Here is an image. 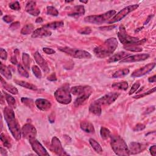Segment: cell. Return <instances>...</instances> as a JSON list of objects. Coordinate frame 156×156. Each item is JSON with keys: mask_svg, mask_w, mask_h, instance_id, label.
Listing matches in <instances>:
<instances>
[{"mask_svg": "<svg viewBox=\"0 0 156 156\" xmlns=\"http://www.w3.org/2000/svg\"><path fill=\"white\" fill-rule=\"evenodd\" d=\"M81 128L84 132L89 134H93L95 131L93 125L88 121H82L81 123Z\"/></svg>", "mask_w": 156, "mask_h": 156, "instance_id": "obj_23", "label": "cell"}, {"mask_svg": "<svg viewBox=\"0 0 156 156\" xmlns=\"http://www.w3.org/2000/svg\"><path fill=\"white\" fill-rule=\"evenodd\" d=\"M0 72H1V74L4 76L6 79H11L12 78V74L9 68L6 65H3V64L2 62L1 67H0Z\"/></svg>", "mask_w": 156, "mask_h": 156, "instance_id": "obj_27", "label": "cell"}, {"mask_svg": "<svg viewBox=\"0 0 156 156\" xmlns=\"http://www.w3.org/2000/svg\"><path fill=\"white\" fill-rule=\"evenodd\" d=\"M80 2H81V3H88L87 1V2H82V1H81Z\"/></svg>", "mask_w": 156, "mask_h": 156, "instance_id": "obj_59", "label": "cell"}, {"mask_svg": "<svg viewBox=\"0 0 156 156\" xmlns=\"http://www.w3.org/2000/svg\"><path fill=\"white\" fill-rule=\"evenodd\" d=\"M4 116L13 137L17 140H20L22 137V130L20 129V124L15 118V114L12 108L11 107L5 108L4 111Z\"/></svg>", "mask_w": 156, "mask_h": 156, "instance_id": "obj_1", "label": "cell"}, {"mask_svg": "<svg viewBox=\"0 0 156 156\" xmlns=\"http://www.w3.org/2000/svg\"><path fill=\"white\" fill-rule=\"evenodd\" d=\"M1 140L3 142V143L5 146L8 147V148H10L11 146V143L9 141V140L3 133L1 134Z\"/></svg>", "mask_w": 156, "mask_h": 156, "instance_id": "obj_41", "label": "cell"}, {"mask_svg": "<svg viewBox=\"0 0 156 156\" xmlns=\"http://www.w3.org/2000/svg\"><path fill=\"white\" fill-rule=\"evenodd\" d=\"M90 144H91V147L93 148V149L98 153H101L102 152V149L101 146V145L94 139L90 138L89 140Z\"/></svg>", "mask_w": 156, "mask_h": 156, "instance_id": "obj_31", "label": "cell"}, {"mask_svg": "<svg viewBox=\"0 0 156 156\" xmlns=\"http://www.w3.org/2000/svg\"><path fill=\"white\" fill-rule=\"evenodd\" d=\"M156 78V76H155V75H154L153 76L149 78L148 79L149 82H155V81H156V78Z\"/></svg>", "mask_w": 156, "mask_h": 156, "instance_id": "obj_56", "label": "cell"}, {"mask_svg": "<svg viewBox=\"0 0 156 156\" xmlns=\"http://www.w3.org/2000/svg\"><path fill=\"white\" fill-rule=\"evenodd\" d=\"M15 82L21 86V87H25V88H26L28 89H30V90H37V87L32 84H30L29 82H25V81H18V80H15Z\"/></svg>", "mask_w": 156, "mask_h": 156, "instance_id": "obj_28", "label": "cell"}, {"mask_svg": "<svg viewBox=\"0 0 156 156\" xmlns=\"http://www.w3.org/2000/svg\"><path fill=\"white\" fill-rule=\"evenodd\" d=\"M124 48L126 50L134 51V52H140L142 51V48H138L137 46H124Z\"/></svg>", "mask_w": 156, "mask_h": 156, "instance_id": "obj_43", "label": "cell"}, {"mask_svg": "<svg viewBox=\"0 0 156 156\" xmlns=\"http://www.w3.org/2000/svg\"><path fill=\"white\" fill-rule=\"evenodd\" d=\"M3 20H4L5 22H6V23H11V22L14 20L13 17H11V16H10V15H6V16H5V17L3 18Z\"/></svg>", "mask_w": 156, "mask_h": 156, "instance_id": "obj_50", "label": "cell"}, {"mask_svg": "<svg viewBox=\"0 0 156 156\" xmlns=\"http://www.w3.org/2000/svg\"><path fill=\"white\" fill-rule=\"evenodd\" d=\"M9 8L14 11H19L20 9V6L18 2H14L10 3Z\"/></svg>", "mask_w": 156, "mask_h": 156, "instance_id": "obj_44", "label": "cell"}, {"mask_svg": "<svg viewBox=\"0 0 156 156\" xmlns=\"http://www.w3.org/2000/svg\"><path fill=\"white\" fill-rule=\"evenodd\" d=\"M149 151H150L151 155L153 156H155L156 155V146L154 145V146H151L149 149Z\"/></svg>", "mask_w": 156, "mask_h": 156, "instance_id": "obj_52", "label": "cell"}, {"mask_svg": "<svg viewBox=\"0 0 156 156\" xmlns=\"http://www.w3.org/2000/svg\"><path fill=\"white\" fill-rule=\"evenodd\" d=\"M91 94V93H87L81 96H79V97L75 101V107L78 108L79 106L82 105L84 102H85L89 98Z\"/></svg>", "mask_w": 156, "mask_h": 156, "instance_id": "obj_26", "label": "cell"}, {"mask_svg": "<svg viewBox=\"0 0 156 156\" xmlns=\"http://www.w3.org/2000/svg\"><path fill=\"white\" fill-rule=\"evenodd\" d=\"M22 59L23 64L26 68L28 70L30 68V57L27 53H23L22 55Z\"/></svg>", "mask_w": 156, "mask_h": 156, "instance_id": "obj_36", "label": "cell"}, {"mask_svg": "<svg viewBox=\"0 0 156 156\" xmlns=\"http://www.w3.org/2000/svg\"><path fill=\"white\" fill-rule=\"evenodd\" d=\"M51 146L53 148L54 152L56 154L59 155H68V154L65 152L64 148H62L60 140L56 137H54L52 139Z\"/></svg>", "mask_w": 156, "mask_h": 156, "instance_id": "obj_13", "label": "cell"}, {"mask_svg": "<svg viewBox=\"0 0 156 156\" xmlns=\"http://www.w3.org/2000/svg\"><path fill=\"white\" fill-rule=\"evenodd\" d=\"M51 32L45 28H38L36 30L34 31L32 37V38H38V37H48L51 35Z\"/></svg>", "mask_w": 156, "mask_h": 156, "instance_id": "obj_20", "label": "cell"}, {"mask_svg": "<svg viewBox=\"0 0 156 156\" xmlns=\"http://www.w3.org/2000/svg\"><path fill=\"white\" fill-rule=\"evenodd\" d=\"M115 14V11L111 10L103 14L88 16L84 18V21L87 23H90L93 24H102L112 17L113 18Z\"/></svg>", "mask_w": 156, "mask_h": 156, "instance_id": "obj_6", "label": "cell"}, {"mask_svg": "<svg viewBox=\"0 0 156 156\" xmlns=\"http://www.w3.org/2000/svg\"><path fill=\"white\" fill-rule=\"evenodd\" d=\"M22 134L24 138L31 141L35 139L37 135V131L32 124H26L22 127Z\"/></svg>", "mask_w": 156, "mask_h": 156, "instance_id": "obj_9", "label": "cell"}, {"mask_svg": "<svg viewBox=\"0 0 156 156\" xmlns=\"http://www.w3.org/2000/svg\"><path fill=\"white\" fill-rule=\"evenodd\" d=\"M0 57H1V59L2 60L6 61L7 59V58H8L7 52L3 48H1V49H0Z\"/></svg>", "mask_w": 156, "mask_h": 156, "instance_id": "obj_47", "label": "cell"}, {"mask_svg": "<svg viewBox=\"0 0 156 156\" xmlns=\"http://www.w3.org/2000/svg\"><path fill=\"white\" fill-rule=\"evenodd\" d=\"M59 49L68 55L77 59H90L91 55L87 51L69 47H59Z\"/></svg>", "mask_w": 156, "mask_h": 156, "instance_id": "obj_7", "label": "cell"}, {"mask_svg": "<svg viewBox=\"0 0 156 156\" xmlns=\"http://www.w3.org/2000/svg\"><path fill=\"white\" fill-rule=\"evenodd\" d=\"M1 82H2V86L3 87V88L5 90H6L8 91H9V93H11L12 94H14V95H17L18 94V90L15 87H14L13 85L8 84L3 79V78H1Z\"/></svg>", "mask_w": 156, "mask_h": 156, "instance_id": "obj_25", "label": "cell"}, {"mask_svg": "<svg viewBox=\"0 0 156 156\" xmlns=\"http://www.w3.org/2000/svg\"><path fill=\"white\" fill-rule=\"evenodd\" d=\"M5 98L6 99L7 102L8 103V105L9 106V107L12 108H16V101L15 100V99L10 95L5 93Z\"/></svg>", "mask_w": 156, "mask_h": 156, "instance_id": "obj_32", "label": "cell"}, {"mask_svg": "<svg viewBox=\"0 0 156 156\" xmlns=\"http://www.w3.org/2000/svg\"><path fill=\"white\" fill-rule=\"evenodd\" d=\"M46 12L48 15H52V16H58L59 15L58 11L53 6H48L46 8Z\"/></svg>", "mask_w": 156, "mask_h": 156, "instance_id": "obj_38", "label": "cell"}, {"mask_svg": "<svg viewBox=\"0 0 156 156\" xmlns=\"http://www.w3.org/2000/svg\"><path fill=\"white\" fill-rule=\"evenodd\" d=\"M43 22V18H41V17H39V18H37L36 20H35V22H36L37 23H42Z\"/></svg>", "mask_w": 156, "mask_h": 156, "instance_id": "obj_58", "label": "cell"}, {"mask_svg": "<svg viewBox=\"0 0 156 156\" xmlns=\"http://www.w3.org/2000/svg\"><path fill=\"white\" fill-rule=\"evenodd\" d=\"M20 23L19 22H15L11 24V25L10 26V28L12 29H17L20 27Z\"/></svg>", "mask_w": 156, "mask_h": 156, "instance_id": "obj_51", "label": "cell"}, {"mask_svg": "<svg viewBox=\"0 0 156 156\" xmlns=\"http://www.w3.org/2000/svg\"><path fill=\"white\" fill-rule=\"evenodd\" d=\"M129 55V54H128L126 52H120L118 53H117L115 55H114V56H112L111 58H110L108 59V62H115L117 61H119L120 60L123 59L124 58H125L126 57H127Z\"/></svg>", "mask_w": 156, "mask_h": 156, "instance_id": "obj_24", "label": "cell"}, {"mask_svg": "<svg viewBox=\"0 0 156 156\" xmlns=\"http://www.w3.org/2000/svg\"><path fill=\"white\" fill-rule=\"evenodd\" d=\"M29 142L31 144L32 148L37 153V155H41V156L49 155V153H48V152L46 151L45 148L41 144V143L38 141L34 139V140L29 141Z\"/></svg>", "mask_w": 156, "mask_h": 156, "instance_id": "obj_12", "label": "cell"}, {"mask_svg": "<svg viewBox=\"0 0 156 156\" xmlns=\"http://www.w3.org/2000/svg\"><path fill=\"white\" fill-rule=\"evenodd\" d=\"M11 62L12 64H14V65H16V64H17V63H18L17 60V59H16V58H15V56H12V57L11 58Z\"/></svg>", "mask_w": 156, "mask_h": 156, "instance_id": "obj_55", "label": "cell"}, {"mask_svg": "<svg viewBox=\"0 0 156 156\" xmlns=\"http://www.w3.org/2000/svg\"><path fill=\"white\" fill-rule=\"evenodd\" d=\"M111 146L114 152L120 156L129 155V150L124 140L118 135L111 137Z\"/></svg>", "mask_w": 156, "mask_h": 156, "instance_id": "obj_4", "label": "cell"}, {"mask_svg": "<svg viewBox=\"0 0 156 156\" xmlns=\"http://www.w3.org/2000/svg\"><path fill=\"white\" fill-rule=\"evenodd\" d=\"M64 23L63 22H52V23L45 25L43 26V28L56 29L64 26Z\"/></svg>", "mask_w": 156, "mask_h": 156, "instance_id": "obj_29", "label": "cell"}, {"mask_svg": "<svg viewBox=\"0 0 156 156\" xmlns=\"http://www.w3.org/2000/svg\"><path fill=\"white\" fill-rule=\"evenodd\" d=\"M149 58V55L148 54H140L134 56H127L120 61V63H129V62H135L145 61Z\"/></svg>", "mask_w": 156, "mask_h": 156, "instance_id": "obj_14", "label": "cell"}, {"mask_svg": "<svg viewBox=\"0 0 156 156\" xmlns=\"http://www.w3.org/2000/svg\"><path fill=\"white\" fill-rule=\"evenodd\" d=\"M118 41L115 38L106 40L101 45L94 49V53L99 58H105L112 55L118 47Z\"/></svg>", "mask_w": 156, "mask_h": 156, "instance_id": "obj_2", "label": "cell"}, {"mask_svg": "<svg viewBox=\"0 0 156 156\" xmlns=\"http://www.w3.org/2000/svg\"><path fill=\"white\" fill-rule=\"evenodd\" d=\"M32 72L34 73V75H35V76L38 78V79H41V76H42V75H41V70H40V68L37 67V66H33L32 68Z\"/></svg>", "mask_w": 156, "mask_h": 156, "instance_id": "obj_40", "label": "cell"}, {"mask_svg": "<svg viewBox=\"0 0 156 156\" xmlns=\"http://www.w3.org/2000/svg\"><path fill=\"white\" fill-rule=\"evenodd\" d=\"M89 111L91 114L97 116H99L101 114V112H102L101 105L98 102L97 100L91 104L89 107Z\"/></svg>", "mask_w": 156, "mask_h": 156, "instance_id": "obj_22", "label": "cell"}, {"mask_svg": "<svg viewBox=\"0 0 156 156\" xmlns=\"http://www.w3.org/2000/svg\"><path fill=\"white\" fill-rule=\"evenodd\" d=\"M34 29V26L32 24H28L25 26L22 31H21V34L23 35H28L31 34Z\"/></svg>", "mask_w": 156, "mask_h": 156, "instance_id": "obj_34", "label": "cell"}, {"mask_svg": "<svg viewBox=\"0 0 156 156\" xmlns=\"http://www.w3.org/2000/svg\"><path fill=\"white\" fill-rule=\"evenodd\" d=\"M100 134L102 139L106 140L111 137V131L106 128L102 127L100 130Z\"/></svg>", "mask_w": 156, "mask_h": 156, "instance_id": "obj_35", "label": "cell"}, {"mask_svg": "<svg viewBox=\"0 0 156 156\" xmlns=\"http://www.w3.org/2000/svg\"><path fill=\"white\" fill-rule=\"evenodd\" d=\"M21 101L27 107L31 109H32L34 108V101L32 99L28 98H22Z\"/></svg>", "mask_w": 156, "mask_h": 156, "instance_id": "obj_37", "label": "cell"}, {"mask_svg": "<svg viewBox=\"0 0 156 156\" xmlns=\"http://www.w3.org/2000/svg\"><path fill=\"white\" fill-rule=\"evenodd\" d=\"M129 73V70L128 68H124L123 70H120L116 71L113 75L112 77L114 78H119L123 77L126 75H128Z\"/></svg>", "mask_w": 156, "mask_h": 156, "instance_id": "obj_33", "label": "cell"}, {"mask_svg": "<svg viewBox=\"0 0 156 156\" xmlns=\"http://www.w3.org/2000/svg\"><path fill=\"white\" fill-rule=\"evenodd\" d=\"M129 85L128 83L126 81L120 82H116L112 85V87L118 90H126L128 88Z\"/></svg>", "mask_w": 156, "mask_h": 156, "instance_id": "obj_30", "label": "cell"}, {"mask_svg": "<svg viewBox=\"0 0 156 156\" xmlns=\"http://www.w3.org/2000/svg\"><path fill=\"white\" fill-rule=\"evenodd\" d=\"M34 59H35L36 62L37 63L38 65H39V66L43 70V71L45 73H48L49 71L48 65L46 62L45 61V59L42 58V56H41V55L38 53V51L35 52V53H34Z\"/></svg>", "mask_w": 156, "mask_h": 156, "instance_id": "obj_16", "label": "cell"}, {"mask_svg": "<svg viewBox=\"0 0 156 156\" xmlns=\"http://www.w3.org/2000/svg\"><path fill=\"white\" fill-rule=\"evenodd\" d=\"M70 92L74 95L81 96L87 93H91L92 89L88 86H75L71 88Z\"/></svg>", "mask_w": 156, "mask_h": 156, "instance_id": "obj_15", "label": "cell"}, {"mask_svg": "<svg viewBox=\"0 0 156 156\" xmlns=\"http://www.w3.org/2000/svg\"><path fill=\"white\" fill-rule=\"evenodd\" d=\"M147 147V144H141L139 143H131L129 148V154H136L142 152Z\"/></svg>", "mask_w": 156, "mask_h": 156, "instance_id": "obj_17", "label": "cell"}, {"mask_svg": "<svg viewBox=\"0 0 156 156\" xmlns=\"http://www.w3.org/2000/svg\"><path fill=\"white\" fill-rule=\"evenodd\" d=\"M155 67V63H151L149 64L138 70H135L131 75V76L133 78H138L143 76L145 75L146 74H148L149 72L152 71L153 68Z\"/></svg>", "mask_w": 156, "mask_h": 156, "instance_id": "obj_11", "label": "cell"}, {"mask_svg": "<svg viewBox=\"0 0 156 156\" xmlns=\"http://www.w3.org/2000/svg\"><path fill=\"white\" fill-rule=\"evenodd\" d=\"M138 5H131V6L126 7L125 8H124L121 11H120L117 15H115L109 22V23L112 24V23H114L120 21L123 18H124L127 15H128L129 13H131V12L137 9L138 8Z\"/></svg>", "mask_w": 156, "mask_h": 156, "instance_id": "obj_8", "label": "cell"}, {"mask_svg": "<svg viewBox=\"0 0 156 156\" xmlns=\"http://www.w3.org/2000/svg\"><path fill=\"white\" fill-rule=\"evenodd\" d=\"M116 27V26H104V27H101L99 28V29H101V30H112L113 29H114Z\"/></svg>", "mask_w": 156, "mask_h": 156, "instance_id": "obj_54", "label": "cell"}, {"mask_svg": "<svg viewBox=\"0 0 156 156\" xmlns=\"http://www.w3.org/2000/svg\"><path fill=\"white\" fill-rule=\"evenodd\" d=\"M43 51L44 53H45L47 55H53V54H55L56 53L54 49L49 48H46V47L43 48Z\"/></svg>", "mask_w": 156, "mask_h": 156, "instance_id": "obj_48", "label": "cell"}, {"mask_svg": "<svg viewBox=\"0 0 156 156\" xmlns=\"http://www.w3.org/2000/svg\"><path fill=\"white\" fill-rule=\"evenodd\" d=\"M35 103L37 108L42 111H47L51 108V102L45 99H37Z\"/></svg>", "mask_w": 156, "mask_h": 156, "instance_id": "obj_18", "label": "cell"}, {"mask_svg": "<svg viewBox=\"0 0 156 156\" xmlns=\"http://www.w3.org/2000/svg\"><path fill=\"white\" fill-rule=\"evenodd\" d=\"M118 37L120 42L126 46H137L144 43L146 41V38L140 40L138 38L134 37L127 34L126 29L123 25H121L117 33Z\"/></svg>", "mask_w": 156, "mask_h": 156, "instance_id": "obj_3", "label": "cell"}, {"mask_svg": "<svg viewBox=\"0 0 156 156\" xmlns=\"http://www.w3.org/2000/svg\"><path fill=\"white\" fill-rule=\"evenodd\" d=\"M155 89H156V88H155V87H154L152 89L149 90L147 92H145V93H143V94H140V95H136V96H134L133 98H135V99H138V98H143V97H144V96H146V95H149V94H151V93H152L155 92Z\"/></svg>", "mask_w": 156, "mask_h": 156, "instance_id": "obj_42", "label": "cell"}, {"mask_svg": "<svg viewBox=\"0 0 156 156\" xmlns=\"http://www.w3.org/2000/svg\"><path fill=\"white\" fill-rule=\"evenodd\" d=\"M140 83H138V82L135 83V84L132 86V87H131V90H130V91H129V94L130 95H131L132 94H133L134 93H135V92L138 89V88L140 87Z\"/></svg>", "mask_w": 156, "mask_h": 156, "instance_id": "obj_46", "label": "cell"}, {"mask_svg": "<svg viewBox=\"0 0 156 156\" xmlns=\"http://www.w3.org/2000/svg\"><path fill=\"white\" fill-rule=\"evenodd\" d=\"M85 14V9L83 6H76L73 8L70 12L68 14V15L74 18H78Z\"/></svg>", "mask_w": 156, "mask_h": 156, "instance_id": "obj_21", "label": "cell"}, {"mask_svg": "<svg viewBox=\"0 0 156 156\" xmlns=\"http://www.w3.org/2000/svg\"><path fill=\"white\" fill-rule=\"evenodd\" d=\"M25 11L29 14L34 16H37L39 15L40 12L38 9H36V3L32 1H30L27 3L25 8Z\"/></svg>", "mask_w": 156, "mask_h": 156, "instance_id": "obj_19", "label": "cell"}, {"mask_svg": "<svg viewBox=\"0 0 156 156\" xmlns=\"http://www.w3.org/2000/svg\"><path fill=\"white\" fill-rule=\"evenodd\" d=\"M18 71L20 75L25 78H29V74L27 72V71L23 67V66L21 64L18 65Z\"/></svg>", "mask_w": 156, "mask_h": 156, "instance_id": "obj_39", "label": "cell"}, {"mask_svg": "<svg viewBox=\"0 0 156 156\" xmlns=\"http://www.w3.org/2000/svg\"><path fill=\"white\" fill-rule=\"evenodd\" d=\"M48 79L51 81H56L57 80V78L55 73H53L48 77Z\"/></svg>", "mask_w": 156, "mask_h": 156, "instance_id": "obj_53", "label": "cell"}, {"mask_svg": "<svg viewBox=\"0 0 156 156\" xmlns=\"http://www.w3.org/2000/svg\"><path fill=\"white\" fill-rule=\"evenodd\" d=\"M120 94L119 93H109L102 97L98 99L97 101L100 105H110L114 102L119 97Z\"/></svg>", "mask_w": 156, "mask_h": 156, "instance_id": "obj_10", "label": "cell"}, {"mask_svg": "<svg viewBox=\"0 0 156 156\" xmlns=\"http://www.w3.org/2000/svg\"><path fill=\"white\" fill-rule=\"evenodd\" d=\"M78 32L81 34L88 35V34H90L91 32V29L89 27H85L84 28H82V29L79 30Z\"/></svg>", "mask_w": 156, "mask_h": 156, "instance_id": "obj_45", "label": "cell"}, {"mask_svg": "<svg viewBox=\"0 0 156 156\" xmlns=\"http://www.w3.org/2000/svg\"><path fill=\"white\" fill-rule=\"evenodd\" d=\"M145 129V126L143 124H138L136 125V126L134 128V131H143Z\"/></svg>", "mask_w": 156, "mask_h": 156, "instance_id": "obj_49", "label": "cell"}, {"mask_svg": "<svg viewBox=\"0 0 156 156\" xmlns=\"http://www.w3.org/2000/svg\"><path fill=\"white\" fill-rule=\"evenodd\" d=\"M1 154L3 155H7V151L5 149H4L2 147L1 148Z\"/></svg>", "mask_w": 156, "mask_h": 156, "instance_id": "obj_57", "label": "cell"}, {"mask_svg": "<svg viewBox=\"0 0 156 156\" xmlns=\"http://www.w3.org/2000/svg\"><path fill=\"white\" fill-rule=\"evenodd\" d=\"M68 84H65L59 88L55 93L58 102L62 105H68L71 102V96Z\"/></svg>", "mask_w": 156, "mask_h": 156, "instance_id": "obj_5", "label": "cell"}]
</instances>
